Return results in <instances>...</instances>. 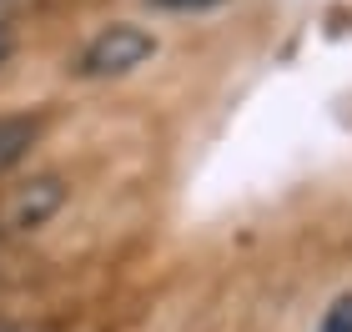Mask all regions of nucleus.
Here are the masks:
<instances>
[{"label": "nucleus", "instance_id": "1", "mask_svg": "<svg viewBox=\"0 0 352 332\" xmlns=\"http://www.w3.org/2000/svg\"><path fill=\"white\" fill-rule=\"evenodd\" d=\"M151 56H156V36L151 30H141L131 21H116V25L96 30V36L81 45L76 71H81L86 81H111V76H131L136 66H146Z\"/></svg>", "mask_w": 352, "mask_h": 332}, {"label": "nucleus", "instance_id": "2", "mask_svg": "<svg viewBox=\"0 0 352 332\" xmlns=\"http://www.w3.org/2000/svg\"><path fill=\"white\" fill-rule=\"evenodd\" d=\"M60 207H66V177L45 171V177H30L25 186H15L6 201V227L10 232H41Z\"/></svg>", "mask_w": 352, "mask_h": 332}, {"label": "nucleus", "instance_id": "4", "mask_svg": "<svg viewBox=\"0 0 352 332\" xmlns=\"http://www.w3.org/2000/svg\"><path fill=\"white\" fill-rule=\"evenodd\" d=\"M317 332H352V292L338 297V302L322 312V327H317Z\"/></svg>", "mask_w": 352, "mask_h": 332}, {"label": "nucleus", "instance_id": "7", "mask_svg": "<svg viewBox=\"0 0 352 332\" xmlns=\"http://www.w3.org/2000/svg\"><path fill=\"white\" fill-rule=\"evenodd\" d=\"M0 332H15V327H6V322H0Z\"/></svg>", "mask_w": 352, "mask_h": 332}, {"label": "nucleus", "instance_id": "3", "mask_svg": "<svg viewBox=\"0 0 352 332\" xmlns=\"http://www.w3.org/2000/svg\"><path fill=\"white\" fill-rule=\"evenodd\" d=\"M41 131H45L41 111H6V116H0V171L21 166L30 156V146L41 141Z\"/></svg>", "mask_w": 352, "mask_h": 332}, {"label": "nucleus", "instance_id": "5", "mask_svg": "<svg viewBox=\"0 0 352 332\" xmlns=\"http://www.w3.org/2000/svg\"><path fill=\"white\" fill-rule=\"evenodd\" d=\"M156 5H166V10H206V5H217V0H156Z\"/></svg>", "mask_w": 352, "mask_h": 332}, {"label": "nucleus", "instance_id": "6", "mask_svg": "<svg viewBox=\"0 0 352 332\" xmlns=\"http://www.w3.org/2000/svg\"><path fill=\"white\" fill-rule=\"evenodd\" d=\"M10 45H15V41H10V25H6V21H0V60H6V56H10Z\"/></svg>", "mask_w": 352, "mask_h": 332}]
</instances>
